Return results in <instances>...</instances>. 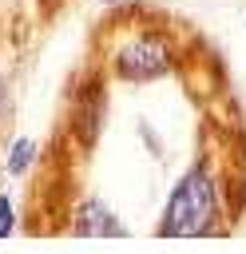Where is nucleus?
Instances as JSON below:
<instances>
[{
    "instance_id": "obj_7",
    "label": "nucleus",
    "mask_w": 246,
    "mask_h": 254,
    "mask_svg": "<svg viewBox=\"0 0 246 254\" xmlns=\"http://www.w3.org/2000/svg\"><path fill=\"white\" fill-rule=\"evenodd\" d=\"M4 103H8V91H4V75H0V115H4Z\"/></svg>"
},
{
    "instance_id": "obj_2",
    "label": "nucleus",
    "mask_w": 246,
    "mask_h": 254,
    "mask_svg": "<svg viewBox=\"0 0 246 254\" xmlns=\"http://www.w3.org/2000/svg\"><path fill=\"white\" fill-rule=\"evenodd\" d=\"M111 67L127 83H151V79L175 71V48H171V40L163 32H131L115 48Z\"/></svg>"
},
{
    "instance_id": "obj_4",
    "label": "nucleus",
    "mask_w": 246,
    "mask_h": 254,
    "mask_svg": "<svg viewBox=\"0 0 246 254\" xmlns=\"http://www.w3.org/2000/svg\"><path fill=\"white\" fill-rule=\"evenodd\" d=\"M71 234H79V238H123L127 234V226L111 214V206L103 202V198H95V194H87V198H79L75 206H71Z\"/></svg>"
},
{
    "instance_id": "obj_5",
    "label": "nucleus",
    "mask_w": 246,
    "mask_h": 254,
    "mask_svg": "<svg viewBox=\"0 0 246 254\" xmlns=\"http://www.w3.org/2000/svg\"><path fill=\"white\" fill-rule=\"evenodd\" d=\"M36 155H40V147H36L28 135H16V139L8 143V175H24V171L36 163Z\"/></svg>"
},
{
    "instance_id": "obj_6",
    "label": "nucleus",
    "mask_w": 246,
    "mask_h": 254,
    "mask_svg": "<svg viewBox=\"0 0 246 254\" xmlns=\"http://www.w3.org/2000/svg\"><path fill=\"white\" fill-rule=\"evenodd\" d=\"M12 230H16V210H12L8 194H0V238H8Z\"/></svg>"
},
{
    "instance_id": "obj_8",
    "label": "nucleus",
    "mask_w": 246,
    "mask_h": 254,
    "mask_svg": "<svg viewBox=\"0 0 246 254\" xmlns=\"http://www.w3.org/2000/svg\"><path fill=\"white\" fill-rule=\"evenodd\" d=\"M103 4H107V8H115V4H119V0H103Z\"/></svg>"
},
{
    "instance_id": "obj_3",
    "label": "nucleus",
    "mask_w": 246,
    "mask_h": 254,
    "mask_svg": "<svg viewBox=\"0 0 246 254\" xmlns=\"http://www.w3.org/2000/svg\"><path fill=\"white\" fill-rule=\"evenodd\" d=\"M103 115H107V83L99 75H83L71 91V139L91 151L99 131H103Z\"/></svg>"
},
{
    "instance_id": "obj_1",
    "label": "nucleus",
    "mask_w": 246,
    "mask_h": 254,
    "mask_svg": "<svg viewBox=\"0 0 246 254\" xmlns=\"http://www.w3.org/2000/svg\"><path fill=\"white\" fill-rule=\"evenodd\" d=\"M218 222V187L206 163H194L175 187L171 198L159 214V234L163 238H198L210 234Z\"/></svg>"
}]
</instances>
